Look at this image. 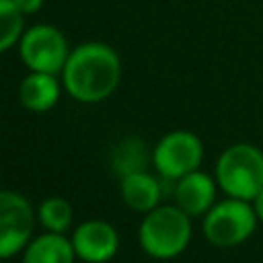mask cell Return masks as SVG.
<instances>
[{"label":"cell","mask_w":263,"mask_h":263,"mask_svg":"<svg viewBox=\"0 0 263 263\" xmlns=\"http://www.w3.org/2000/svg\"><path fill=\"white\" fill-rule=\"evenodd\" d=\"M64 90L78 103L95 105L109 99L121 80L119 53L103 41H86L72 47L62 70Z\"/></svg>","instance_id":"6da1fadb"},{"label":"cell","mask_w":263,"mask_h":263,"mask_svg":"<svg viewBox=\"0 0 263 263\" xmlns=\"http://www.w3.org/2000/svg\"><path fill=\"white\" fill-rule=\"evenodd\" d=\"M191 236V216H187L175 203H160L152 212L144 214L138 228V240L142 251L162 261L179 257L189 247Z\"/></svg>","instance_id":"7a4b0ae2"},{"label":"cell","mask_w":263,"mask_h":263,"mask_svg":"<svg viewBox=\"0 0 263 263\" xmlns=\"http://www.w3.org/2000/svg\"><path fill=\"white\" fill-rule=\"evenodd\" d=\"M214 177L226 197L253 201L263 189V150L251 142L226 146L216 158Z\"/></svg>","instance_id":"3957f363"},{"label":"cell","mask_w":263,"mask_h":263,"mask_svg":"<svg viewBox=\"0 0 263 263\" xmlns=\"http://www.w3.org/2000/svg\"><path fill=\"white\" fill-rule=\"evenodd\" d=\"M259 220L251 201L224 197L212 205V210L201 220V232L214 247L232 249L247 242Z\"/></svg>","instance_id":"277c9868"},{"label":"cell","mask_w":263,"mask_h":263,"mask_svg":"<svg viewBox=\"0 0 263 263\" xmlns=\"http://www.w3.org/2000/svg\"><path fill=\"white\" fill-rule=\"evenodd\" d=\"M16 49L21 62L27 66L29 72H47L55 76L62 74L72 51L66 35L49 23H37L33 27H27Z\"/></svg>","instance_id":"5b68a950"},{"label":"cell","mask_w":263,"mask_h":263,"mask_svg":"<svg viewBox=\"0 0 263 263\" xmlns=\"http://www.w3.org/2000/svg\"><path fill=\"white\" fill-rule=\"evenodd\" d=\"M203 160V142L189 129L166 132L152 148V166L164 181H179L181 177L199 168Z\"/></svg>","instance_id":"8992f818"},{"label":"cell","mask_w":263,"mask_h":263,"mask_svg":"<svg viewBox=\"0 0 263 263\" xmlns=\"http://www.w3.org/2000/svg\"><path fill=\"white\" fill-rule=\"evenodd\" d=\"M37 212L29 199L12 189H0V259L25 251L33 238Z\"/></svg>","instance_id":"52a82bcc"},{"label":"cell","mask_w":263,"mask_h":263,"mask_svg":"<svg viewBox=\"0 0 263 263\" xmlns=\"http://www.w3.org/2000/svg\"><path fill=\"white\" fill-rule=\"evenodd\" d=\"M70 240L76 257L84 263H107L119 249V234L115 226L105 220H86L78 224Z\"/></svg>","instance_id":"ba28073f"},{"label":"cell","mask_w":263,"mask_h":263,"mask_svg":"<svg viewBox=\"0 0 263 263\" xmlns=\"http://www.w3.org/2000/svg\"><path fill=\"white\" fill-rule=\"evenodd\" d=\"M218 189L220 187L216 183V177L197 168L173 183L175 205H179L191 218H203L218 201Z\"/></svg>","instance_id":"9c48e42d"},{"label":"cell","mask_w":263,"mask_h":263,"mask_svg":"<svg viewBox=\"0 0 263 263\" xmlns=\"http://www.w3.org/2000/svg\"><path fill=\"white\" fill-rule=\"evenodd\" d=\"M62 80L47 72H29L16 88L18 103L31 113H45L53 109L62 97Z\"/></svg>","instance_id":"30bf717a"},{"label":"cell","mask_w":263,"mask_h":263,"mask_svg":"<svg viewBox=\"0 0 263 263\" xmlns=\"http://www.w3.org/2000/svg\"><path fill=\"white\" fill-rule=\"evenodd\" d=\"M119 191H121V199L123 203L140 214H148L154 208L160 205L162 199V179L154 177L148 171H140V173H132L119 179Z\"/></svg>","instance_id":"8fae6325"},{"label":"cell","mask_w":263,"mask_h":263,"mask_svg":"<svg viewBox=\"0 0 263 263\" xmlns=\"http://www.w3.org/2000/svg\"><path fill=\"white\" fill-rule=\"evenodd\" d=\"M72 240L58 232H45L29 240L23 251V263H74Z\"/></svg>","instance_id":"7c38bea8"},{"label":"cell","mask_w":263,"mask_h":263,"mask_svg":"<svg viewBox=\"0 0 263 263\" xmlns=\"http://www.w3.org/2000/svg\"><path fill=\"white\" fill-rule=\"evenodd\" d=\"M148 162H152V150H148L140 138H125L111 152V168L119 179L146 171Z\"/></svg>","instance_id":"4fadbf2b"},{"label":"cell","mask_w":263,"mask_h":263,"mask_svg":"<svg viewBox=\"0 0 263 263\" xmlns=\"http://www.w3.org/2000/svg\"><path fill=\"white\" fill-rule=\"evenodd\" d=\"M72 218H74L72 205L64 197H58V195L43 199L37 208V220L47 232L64 234L72 226Z\"/></svg>","instance_id":"5bb4252c"},{"label":"cell","mask_w":263,"mask_h":263,"mask_svg":"<svg viewBox=\"0 0 263 263\" xmlns=\"http://www.w3.org/2000/svg\"><path fill=\"white\" fill-rule=\"evenodd\" d=\"M25 14L12 0H0V53L18 45L25 33Z\"/></svg>","instance_id":"9a60e30c"},{"label":"cell","mask_w":263,"mask_h":263,"mask_svg":"<svg viewBox=\"0 0 263 263\" xmlns=\"http://www.w3.org/2000/svg\"><path fill=\"white\" fill-rule=\"evenodd\" d=\"M12 2L16 4V8H18L25 16H31V14H35V12L41 10V6H43L45 0H12Z\"/></svg>","instance_id":"2e32d148"},{"label":"cell","mask_w":263,"mask_h":263,"mask_svg":"<svg viewBox=\"0 0 263 263\" xmlns=\"http://www.w3.org/2000/svg\"><path fill=\"white\" fill-rule=\"evenodd\" d=\"M251 203H253V210H255V214H257L259 224H263V189L255 195V199H253Z\"/></svg>","instance_id":"e0dca14e"}]
</instances>
